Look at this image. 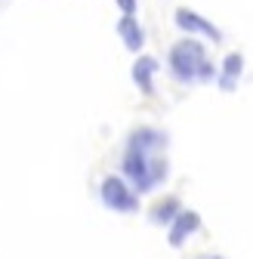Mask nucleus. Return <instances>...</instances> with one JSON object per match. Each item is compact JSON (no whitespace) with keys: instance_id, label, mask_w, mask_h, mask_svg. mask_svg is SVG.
<instances>
[{"instance_id":"nucleus-1","label":"nucleus","mask_w":253,"mask_h":259,"mask_svg":"<svg viewBox=\"0 0 253 259\" xmlns=\"http://www.w3.org/2000/svg\"><path fill=\"white\" fill-rule=\"evenodd\" d=\"M207 59V50L204 44H198L195 37H185L179 44L170 47L167 53V68H170V77L179 80V83H195L198 80V65Z\"/></svg>"},{"instance_id":"nucleus-2","label":"nucleus","mask_w":253,"mask_h":259,"mask_svg":"<svg viewBox=\"0 0 253 259\" xmlns=\"http://www.w3.org/2000/svg\"><path fill=\"white\" fill-rule=\"evenodd\" d=\"M99 198L114 213H136L139 210V194L133 191V185L123 176H105L102 188H99Z\"/></svg>"},{"instance_id":"nucleus-3","label":"nucleus","mask_w":253,"mask_h":259,"mask_svg":"<svg viewBox=\"0 0 253 259\" xmlns=\"http://www.w3.org/2000/svg\"><path fill=\"white\" fill-rule=\"evenodd\" d=\"M120 170H123V179L133 185L136 194H148L154 188V179H151V154L136 151V148H126L123 151V160H120Z\"/></svg>"},{"instance_id":"nucleus-4","label":"nucleus","mask_w":253,"mask_h":259,"mask_svg":"<svg viewBox=\"0 0 253 259\" xmlns=\"http://www.w3.org/2000/svg\"><path fill=\"white\" fill-rule=\"evenodd\" d=\"M173 19H176V28L185 31V34H201V37H207V40H213V44H223V31H219L210 19H204L201 13L188 10V7H179V10L173 13Z\"/></svg>"},{"instance_id":"nucleus-5","label":"nucleus","mask_w":253,"mask_h":259,"mask_svg":"<svg viewBox=\"0 0 253 259\" xmlns=\"http://www.w3.org/2000/svg\"><path fill=\"white\" fill-rule=\"evenodd\" d=\"M126 148H136V151H145V154H161L167 148V133L154 126H136L130 139H126Z\"/></svg>"},{"instance_id":"nucleus-6","label":"nucleus","mask_w":253,"mask_h":259,"mask_svg":"<svg viewBox=\"0 0 253 259\" xmlns=\"http://www.w3.org/2000/svg\"><path fill=\"white\" fill-rule=\"evenodd\" d=\"M198 229H201V216H198L195 210H182V213L170 222V235H167L170 247H182Z\"/></svg>"},{"instance_id":"nucleus-7","label":"nucleus","mask_w":253,"mask_h":259,"mask_svg":"<svg viewBox=\"0 0 253 259\" xmlns=\"http://www.w3.org/2000/svg\"><path fill=\"white\" fill-rule=\"evenodd\" d=\"M117 34H120L123 47L130 50V53H139V50L145 47V31H142L136 13H123V16L117 19Z\"/></svg>"},{"instance_id":"nucleus-8","label":"nucleus","mask_w":253,"mask_h":259,"mask_svg":"<svg viewBox=\"0 0 253 259\" xmlns=\"http://www.w3.org/2000/svg\"><path fill=\"white\" fill-rule=\"evenodd\" d=\"M157 59L154 56H139L136 62H133V83L142 90V96H154V74H157Z\"/></svg>"},{"instance_id":"nucleus-9","label":"nucleus","mask_w":253,"mask_h":259,"mask_svg":"<svg viewBox=\"0 0 253 259\" xmlns=\"http://www.w3.org/2000/svg\"><path fill=\"white\" fill-rule=\"evenodd\" d=\"M241 71H244V56L241 53H229L226 59H223V68H219V87H223L226 93H232L235 90V83H238V77H241Z\"/></svg>"},{"instance_id":"nucleus-10","label":"nucleus","mask_w":253,"mask_h":259,"mask_svg":"<svg viewBox=\"0 0 253 259\" xmlns=\"http://www.w3.org/2000/svg\"><path fill=\"white\" fill-rule=\"evenodd\" d=\"M182 213V204H179V198H164V201H157L151 210H148V219L154 222V225H170L176 216Z\"/></svg>"},{"instance_id":"nucleus-11","label":"nucleus","mask_w":253,"mask_h":259,"mask_svg":"<svg viewBox=\"0 0 253 259\" xmlns=\"http://www.w3.org/2000/svg\"><path fill=\"white\" fill-rule=\"evenodd\" d=\"M167 176H170V164H167V157L151 154V179H154V185H161Z\"/></svg>"},{"instance_id":"nucleus-12","label":"nucleus","mask_w":253,"mask_h":259,"mask_svg":"<svg viewBox=\"0 0 253 259\" xmlns=\"http://www.w3.org/2000/svg\"><path fill=\"white\" fill-rule=\"evenodd\" d=\"M219 77V68L210 62V59H204L201 65H198V80H204V83H210V80H216Z\"/></svg>"},{"instance_id":"nucleus-13","label":"nucleus","mask_w":253,"mask_h":259,"mask_svg":"<svg viewBox=\"0 0 253 259\" xmlns=\"http://www.w3.org/2000/svg\"><path fill=\"white\" fill-rule=\"evenodd\" d=\"M114 4L120 7V13H136V7H139V0H114Z\"/></svg>"},{"instance_id":"nucleus-14","label":"nucleus","mask_w":253,"mask_h":259,"mask_svg":"<svg viewBox=\"0 0 253 259\" xmlns=\"http://www.w3.org/2000/svg\"><path fill=\"white\" fill-rule=\"evenodd\" d=\"M204 259H223V256H204Z\"/></svg>"}]
</instances>
